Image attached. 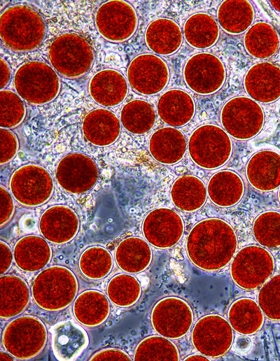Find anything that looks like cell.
<instances>
[{
  "instance_id": "obj_1",
  "label": "cell",
  "mask_w": 280,
  "mask_h": 361,
  "mask_svg": "<svg viewBox=\"0 0 280 361\" xmlns=\"http://www.w3.org/2000/svg\"><path fill=\"white\" fill-rule=\"evenodd\" d=\"M237 238L232 227L226 221L211 218L194 225L188 234L186 250L190 260L204 271H218L233 258Z\"/></svg>"
},
{
  "instance_id": "obj_2",
  "label": "cell",
  "mask_w": 280,
  "mask_h": 361,
  "mask_svg": "<svg viewBox=\"0 0 280 361\" xmlns=\"http://www.w3.org/2000/svg\"><path fill=\"white\" fill-rule=\"evenodd\" d=\"M0 34L4 45L14 52H29L42 43L46 25L41 15L25 5L7 8L1 15Z\"/></svg>"
},
{
  "instance_id": "obj_3",
  "label": "cell",
  "mask_w": 280,
  "mask_h": 361,
  "mask_svg": "<svg viewBox=\"0 0 280 361\" xmlns=\"http://www.w3.org/2000/svg\"><path fill=\"white\" fill-rule=\"evenodd\" d=\"M78 290L75 274L67 267L53 265L35 277L31 296L41 309L55 312L67 308L75 299Z\"/></svg>"
},
{
  "instance_id": "obj_4",
  "label": "cell",
  "mask_w": 280,
  "mask_h": 361,
  "mask_svg": "<svg viewBox=\"0 0 280 361\" xmlns=\"http://www.w3.org/2000/svg\"><path fill=\"white\" fill-rule=\"evenodd\" d=\"M48 331L38 318L27 315L18 317L5 327L1 342L15 359L27 360L38 356L45 348Z\"/></svg>"
},
{
  "instance_id": "obj_5",
  "label": "cell",
  "mask_w": 280,
  "mask_h": 361,
  "mask_svg": "<svg viewBox=\"0 0 280 361\" xmlns=\"http://www.w3.org/2000/svg\"><path fill=\"white\" fill-rule=\"evenodd\" d=\"M52 67L67 78H77L91 69L94 55L90 43L76 34H64L57 37L49 48Z\"/></svg>"
},
{
  "instance_id": "obj_6",
  "label": "cell",
  "mask_w": 280,
  "mask_h": 361,
  "mask_svg": "<svg viewBox=\"0 0 280 361\" xmlns=\"http://www.w3.org/2000/svg\"><path fill=\"white\" fill-rule=\"evenodd\" d=\"M232 143L228 134L215 125H204L192 133L188 141V153L200 167L215 169L229 160Z\"/></svg>"
},
{
  "instance_id": "obj_7",
  "label": "cell",
  "mask_w": 280,
  "mask_h": 361,
  "mask_svg": "<svg viewBox=\"0 0 280 361\" xmlns=\"http://www.w3.org/2000/svg\"><path fill=\"white\" fill-rule=\"evenodd\" d=\"M19 96L29 104L41 105L58 94L60 83L55 70L44 62L34 61L20 66L14 76Z\"/></svg>"
},
{
  "instance_id": "obj_8",
  "label": "cell",
  "mask_w": 280,
  "mask_h": 361,
  "mask_svg": "<svg viewBox=\"0 0 280 361\" xmlns=\"http://www.w3.org/2000/svg\"><path fill=\"white\" fill-rule=\"evenodd\" d=\"M264 120L261 106L246 97L230 99L223 105L220 112L223 129L238 140L255 137L262 129Z\"/></svg>"
},
{
  "instance_id": "obj_9",
  "label": "cell",
  "mask_w": 280,
  "mask_h": 361,
  "mask_svg": "<svg viewBox=\"0 0 280 361\" xmlns=\"http://www.w3.org/2000/svg\"><path fill=\"white\" fill-rule=\"evenodd\" d=\"M274 269L272 254L261 246L251 245L244 247L234 256L230 266V275L239 288L253 290L267 281Z\"/></svg>"
},
{
  "instance_id": "obj_10",
  "label": "cell",
  "mask_w": 280,
  "mask_h": 361,
  "mask_svg": "<svg viewBox=\"0 0 280 361\" xmlns=\"http://www.w3.org/2000/svg\"><path fill=\"white\" fill-rule=\"evenodd\" d=\"M14 198L22 205L36 207L51 197L54 184L49 172L38 164H29L15 170L10 180Z\"/></svg>"
},
{
  "instance_id": "obj_11",
  "label": "cell",
  "mask_w": 280,
  "mask_h": 361,
  "mask_svg": "<svg viewBox=\"0 0 280 361\" xmlns=\"http://www.w3.org/2000/svg\"><path fill=\"white\" fill-rule=\"evenodd\" d=\"M192 343L201 354L210 358L224 355L233 342V332L229 321L218 314L200 318L192 331Z\"/></svg>"
},
{
  "instance_id": "obj_12",
  "label": "cell",
  "mask_w": 280,
  "mask_h": 361,
  "mask_svg": "<svg viewBox=\"0 0 280 361\" xmlns=\"http://www.w3.org/2000/svg\"><path fill=\"white\" fill-rule=\"evenodd\" d=\"M95 23L97 31L106 41L118 43L130 38L135 32L138 18L134 8L120 0L108 1L98 8Z\"/></svg>"
},
{
  "instance_id": "obj_13",
  "label": "cell",
  "mask_w": 280,
  "mask_h": 361,
  "mask_svg": "<svg viewBox=\"0 0 280 361\" xmlns=\"http://www.w3.org/2000/svg\"><path fill=\"white\" fill-rule=\"evenodd\" d=\"M225 68L221 60L208 52L197 53L190 57L183 69V78L187 86L202 95L216 92L223 85Z\"/></svg>"
},
{
  "instance_id": "obj_14",
  "label": "cell",
  "mask_w": 280,
  "mask_h": 361,
  "mask_svg": "<svg viewBox=\"0 0 280 361\" xmlns=\"http://www.w3.org/2000/svg\"><path fill=\"white\" fill-rule=\"evenodd\" d=\"M151 324L160 335L169 339L185 336L193 322L190 305L177 297H167L158 301L151 311Z\"/></svg>"
},
{
  "instance_id": "obj_15",
  "label": "cell",
  "mask_w": 280,
  "mask_h": 361,
  "mask_svg": "<svg viewBox=\"0 0 280 361\" xmlns=\"http://www.w3.org/2000/svg\"><path fill=\"white\" fill-rule=\"evenodd\" d=\"M127 75L132 90L144 95L160 92L169 80L167 64L153 54H142L134 57L128 66Z\"/></svg>"
},
{
  "instance_id": "obj_16",
  "label": "cell",
  "mask_w": 280,
  "mask_h": 361,
  "mask_svg": "<svg viewBox=\"0 0 280 361\" xmlns=\"http://www.w3.org/2000/svg\"><path fill=\"white\" fill-rule=\"evenodd\" d=\"M98 174L95 162L80 153L64 156L56 168L59 185L72 194H82L91 190L97 183Z\"/></svg>"
},
{
  "instance_id": "obj_17",
  "label": "cell",
  "mask_w": 280,
  "mask_h": 361,
  "mask_svg": "<svg viewBox=\"0 0 280 361\" xmlns=\"http://www.w3.org/2000/svg\"><path fill=\"white\" fill-rule=\"evenodd\" d=\"M184 231L182 218L168 208H158L149 212L142 223V232L151 246L166 249L175 246Z\"/></svg>"
},
{
  "instance_id": "obj_18",
  "label": "cell",
  "mask_w": 280,
  "mask_h": 361,
  "mask_svg": "<svg viewBox=\"0 0 280 361\" xmlns=\"http://www.w3.org/2000/svg\"><path fill=\"white\" fill-rule=\"evenodd\" d=\"M79 224V218L73 209L64 205H55L43 213L39 228L47 241L64 244L76 236Z\"/></svg>"
},
{
  "instance_id": "obj_19",
  "label": "cell",
  "mask_w": 280,
  "mask_h": 361,
  "mask_svg": "<svg viewBox=\"0 0 280 361\" xmlns=\"http://www.w3.org/2000/svg\"><path fill=\"white\" fill-rule=\"evenodd\" d=\"M244 87L255 101H275L280 97V68L269 62L253 65L244 76Z\"/></svg>"
},
{
  "instance_id": "obj_20",
  "label": "cell",
  "mask_w": 280,
  "mask_h": 361,
  "mask_svg": "<svg viewBox=\"0 0 280 361\" xmlns=\"http://www.w3.org/2000/svg\"><path fill=\"white\" fill-rule=\"evenodd\" d=\"M50 332L52 353L59 361L75 360L90 342L85 330L71 320L56 323Z\"/></svg>"
},
{
  "instance_id": "obj_21",
  "label": "cell",
  "mask_w": 280,
  "mask_h": 361,
  "mask_svg": "<svg viewBox=\"0 0 280 361\" xmlns=\"http://www.w3.org/2000/svg\"><path fill=\"white\" fill-rule=\"evenodd\" d=\"M246 175L256 190L270 192L280 186V155L265 150L257 152L248 160Z\"/></svg>"
},
{
  "instance_id": "obj_22",
  "label": "cell",
  "mask_w": 280,
  "mask_h": 361,
  "mask_svg": "<svg viewBox=\"0 0 280 361\" xmlns=\"http://www.w3.org/2000/svg\"><path fill=\"white\" fill-rule=\"evenodd\" d=\"M89 92L97 104L104 107H113L123 101L128 92V84L120 72L104 69L91 78Z\"/></svg>"
},
{
  "instance_id": "obj_23",
  "label": "cell",
  "mask_w": 280,
  "mask_h": 361,
  "mask_svg": "<svg viewBox=\"0 0 280 361\" xmlns=\"http://www.w3.org/2000/svg\"><path fill=\"white\" fill-rule=\"evenodd\" d=\"M83 132L85 139L92 144L99 147L108 146L118 139L120 123L111 111L97 108L85 116Z\"/></svg>"
},
{
  "instance_id": "obj_24",
  "label": "cell",
  "mask_w": 280,
  "mask_h": 361,
  "mask_svg": "<svg viewBox=\"0 0 280 361\" xmlns=\"http://www.w3.org/2000/svg\"><path fill=\"white\" fill-rule=\"evenodd\" d=\"M17 267L27 272L43 269L51 260L52 250L45 238L27 235L20 239L13 249Z\"/></svg>"
},
{
  "instance_id": "obj_25",
  "label": "cell",
  "mask_w": 280,
  "mask_h": 361,
  "mask_svg": "<svg viewBox=\"0 0 280 361\" xmlns=\"http://www.w3.org/2000/svg\"><path fill=\"white\" fill-rule=\"evenodd\" d=\"M195 111L193 99L182 90H169L158 100V112L160 119L172 127H182L188 123Z\"/></svg>"
},
{
  "instance_id": "obj_26",
  "label": "cell",
  "mask_w": 280,
  "mask_h": 361,
  "mask_svg": "<svg viewBox=\"0 0 280 361\" xmlns=\"http://www.w3.org/2000/svg\"><path fill=\"white\" fill-rule=\"evenodd\" d=\"M153 157L163 164H174L182 160L186 150L184 135L178 129L167 127L155 131L149 140Z\"/></svg>"
},
{
  "instance_id": "obj_27",
  "label": "cell",
  "mask_w": 280,
  "mask_h": 361,
  "mask_svg": "<svg viewBox=\"0 0 280 361\" xmlns=\"http://www.w3.org/2000/svg\"><path fill=\"white\" fill-rule=\"evenodd\" d=\"M0 292V316L2 319L14 318L29 306L31 292L27 282L18 276H1Z\"/></svg>"
},
{
  "instance_id": "obj_28",
  "label": "cell",
  "mask_w": 280,
  "mask_h": 361,
  "mask_svg": "<svg viewBox=\"0 0 280 361\" xmlns=\"http://www.w3.org/2000/svg\"><path fill=\"white\" fill-rule=\"evenodd\" d=\"M145 41L148 48L156 54L169 55L181 45L183 34L178 24L168 18H158L146 28Z\"/></svg>"
},
{
  "instance_id": "obj_29",
  "label": "cell",
  "mask_w": 280,
  "mask_h": 361,
  "mask_svg": "<svg viewBox=\"0 0 280 361\" xmlns=\"http://www.w3.org/2000/svg\"><path fill=\"white\" fill-rule=\"evenodd\" d=\"M73 313L81 325L97 327L104 323L110 314L109 299L104 293L97 290L83 291L75 299Z\"/></svg>"
},
{
  "instance_id": "obj_30",
  "label": "cell",
  "mask_w": 280,
  "mask_h": 361,
  "mask_svg": "<svg viewBox=\"0 0 280 361\" xmlns=\"http://www.w3.org/2000/svg\"><path fill=\"white\" fill-rule=\"evenodd\" d=\"M153 257L152 250L147 241L138 236H130L118 245L115 260L119 268L130 274L146 270Z\"/></svg>"
},
{
  "instance_id": "obj_31",
  "label": "cell",
  "mask_w": 280,
  "mask_h": 361,
  "mask_svg": "<svg viewBox=\"0 0 280 361\" xmlns=\"http://www.w3.org/2000/svg\"><path fill=\"white\" fill-rule=\"evenodd\" d=\"M207 192L210 200L220 207H230L237 204L244 193V185L241 177L230 170L220 171L210 178Z\"/></svg>"
},
{
  "instance_id": "obj_32",
  "label": "cell",
  "mask_w": 280,
  "mask_h": 361,
  "mask_svg": "<svg viewBox=\"0 0 280 361\" xmlns=\"http://www.w3.org/2000/svg\"><path fill=\"white\" fill-rule=\"evenodd\" d=\"M227 318L232 329L242 335L255 334L264 323V313L259 304L248 297L233 302L228 309Z\"/></svg>"
},
{
  "instance_id": "obj_33",
  "label": "cell",
  "mask_w": 280,
  "mask_h": 361,
  "mask_svg": "<svg viewBox=\"0 0 280 361\" xmlns=\"http://www.w3.org/2000/svg\"><path fill=\"white\" fill-rule=\"evenodd\" d=\"M207 190L204 183L197 177L185 175L173 183L171 197L179 209L192 212L201 208L206 200Z\"/></svg>"
},
{
  "instance_id": "obj_34",
  "label": "cell",
  "mask_w": 280,
  "mask_h": 361,
  "mask_svg": "<svg viewBox=\"0 0 280 361\" xmlns=\"http://www.w3.org/2000/svg\"><path fill=\"white\" fill-rule=\"evenodd\" d=\"M254 17L253 8L248 1H224L217 11L218 23L230 34H239L246 31L252 24Z\"/></svg>"
},
{
  "instance_id": "obj_35",
  "label": "cell",
  "mask_w": 280,
  "mask_h": 361,
  "mask_svg": "<svg viewBox=\"0 0 280 361\" xmlns=\"http://www.w3.org/2000/svg\"><path fill=\"white\" fill-rule=\"evenodd\" d=\"M183 35L192 48L205 49L213 46L219 37V27L214 18L204 13L190 16L183 26Z\"/></svg>"
},
{
  "instance_id": "obj_36",
  "label": "cell",
  "mask_w": 280,
  "mask_h": 361,
  "mask_svg": "<svg viewBox=\"0 0 280 361\" xmlns=\"http://www.w3.org/2000/svg\"><path fill=\"white\" fill-rule=\"evenodd\" d=\"M246 51L252 57L264 59L274 55L279 49V37L274 28L266 22L251 26L244 37Z\"/></svg>"
},
{
  "instance_id": "obj_37",
  "label": "cell",
  "mask_w": 280,
  "mask_h": 361,
  "mask_svg": "<svg viewBox=\"0 0 280 361\" xmlns=\"http://www.w3.org/2000/svg\"><path fill=\"white\" fill-rule=\"evenodd\" d=\"M156 119L153 106L148 102L135 99L126 104L121 111L120 121L129 132L144 134L153 127Z\"/></svg>"
},
{
  "instance_id": "obj_38",
  "label": "cell",
  "mask_w": 280,
  "mask_h": 361,
  "mask_svg": "<svg viewBox=\"0 0 280 361\" xmlns=\"http://www.w3.org/2000/svg\"><path fill=\"white\" fill-rule=\"evenodd\" d=\"M179 359L176 346L161 335L144 339L136 347L134 355L136 361H178Z\"/></svg>"
},
{
  "instance_id": "obj_39",
  "label": "cell",
  "mask_w": 280,
  "mask_h": 361,
  "mask_svg": "<svg viewBox=\"0 0 280 361\" xmlns=\"http://www.w3.org/2000/svg\"><path fill=\"white\" fill-rule=\"evenodd\" d=\"M106 294L112 304L118 307L127 308L139 299L141 286L136 277L128 274H119L109 281Z\"/></svg>"
},
{
  "instance_id": "obj_40",
  "label": "cell",
  "mask_w": 280,
  "mask_h": 361,
  "mask_svg": "<svg viewBox=\"0 0 280 361\" xmlns=\"http://www.w3.org/2000/svg\"><path fill=\"white\" fill-rule=\"evenodd\" d=\"M82 274L90 280H100L109 274L113 266L110 252L102 246H91L85 249L79 259Z\"/></svg>"
},
{
  "instance_id": "obj_41",
  "label": "cell",
  "mask_w": 280,
  "mask_h": 361,
  "mask_svg": "<svg viewBox=\"0 0 280 361\" xmlns=\"http://www.w3.org/2000/svg\"><path fill=\"white\" fill-rule=\"evenodd\" d=\"M253 232L262 246L280 247V213L267 211L258 215L253 222Z\"/></svg>"
},
{
  "instance_id": "obj_42",
  "label": "cell",
  "mask_w": 280,
  "mask_h": 361,
  "mask_svg": "<svg viewBox=\"0 0 280 361\" xmlns=\"http://www.w3.org/2000/svg\"><path fill=\"white\" fill-rule=\"evenodd\" d=\"M0 125L4 129L18 126L24 120L26 108L20 97L10 90L0 92Z\"/></svg>"
},
{
  "instance_id": "obj_43",
  "label": "cell",
  "mask_w": 280,
  "mask_h": 361,
  "mask_svg": "<svg viewBox=\"0 0 280 361\" xmlns=\"http://www.w3.org/2000/svg\"><path fill=\"white\" fill-rule=\"evenodd\" d=\"M258 302L266 317L280 320V274L272 276L262 286Z\"/></svg>"
},
{
  "instance_id": "obj_44",
  "label": "cell",
  "mask_w": 280,
  "mask_h": 361,
  "mask_svg": "<svg viewBox=\"0 0 280 361\" xmlns=\"http://www.w3.org/2000/svg\"><path fill=\"white\" fill-rule=\"evenodd\" d=\"M0 164L8 163L15 156L18 150V140L16 135L8 129L1 128Z\"/></svg>"
},
{
  "instance_id": "obj_45",
  "label": "cell",
  "mask_w": 280,
  "mask_h": 361,
  "mask_svg": "<svg viewBox=\"0 0 280 361\" xmlns=\"http://www.w3.org/2000/svg\"><path fill=\"white\" fill-rule=\"evenodd\" d=\"M15 212V204L9 192L0 186V227H3L12 219Z\"/></svg>"
},
{
  "instance_id": "obj_46",
  "label": "cell",
  "mask_w": 280,
  "mask_h": 361,
  "mask_svg": "<svg viewBox=\"0 0 280 361\" xmlns=\"http://www.w3.org/2000/svg\"><path fill=\"white\" fill-rule=\"evenodd\" d=\"M90 361H131L130 356L123 350L115 348H107L96 352L90 358Z\"/></svg>"
},
{
  "instance_id": "obj_47",
  "label": "cell",
  "mask_w": 280,
  "mask_h": 361,
  "mask_svg": "<svg viewBox=\"0 0 280 361\" xmlns=\"http://www.w3.org/2000/svg\"><path fill=\"white\" fill-rule=\"evenodd\" d=\"M0 275L3 276L10 269L14 257L10 246L3 241H0Z\"/></svg>"
},
{
  "instance_id": "obj_48",
  "label": "cell",
  "mask_w": 280,
  "mask_h": 361,
  "mask_svg": "<svg viewBox=\"0 0 280 361\" xmlns=\"http://www.w3.org/2000/svg\"><path fill=\"white\" fill-rule=\"evenodd\" d=\"M10 79V70L6 60L1 57L0 59V87L1 90L8 84Z\"/></svg>"
},
{
  "instance_id": "obj_49",
  "label": "cell",
  "mask_w": 280,
  "mask_h": 361,
  "mask_svg": "<svg viewBox=\"0 0 280 361\" xmlns=\"http://www.w3.org/2000/svg\"><path fill=\"white\" fill-rule=\"evenodd\" d=\"M184 361H208L209 358L204 355H191L186 357Z\"/></svg>"
},
{
  "instance_id": "obj_50",
  "label": "cell",
  "mask_w": 280,
  "mask_h": 361,
  "mask_svg": "<svg viewBox=\"0 0 280 361\" xmlns=\"http://www.w3.org/2000/svg\"><path fill=\"white\" fill-rule=\"evenodd\" d=\"M15 358L11 355L9 352L5 350V351H1L0 352V360L4 361H13Z\"/></svg>"
},
{
  "instance_id": "obj_51",
  "label": "cell",
  "mask_w": 280,
  "mask_h": 361,
  "mask_svg": "<svg viewBox=\"0 0 280 361\" xmlns=\"http://www.w3.org/2000/svg\"><path fill=\"white\" fill-rule=\"evenodd\" d=\"M270 3L274 10L280 13V1H270Z\"/></svg>"
},
{
  "instance_id": "obj_52",
  "label": "cell",
  "mask_w": 280,
  "mask_h": 361,
  "mask_svg": "<svg viewBox=\"0 0 280 361\" xmlns=\"http://www.w3.org/2000/svg\"><path fill=\"white\" fill-rule=\"evenodd\" d=\"M278 197H279V201L280 202V187H279V192H278Z\"/></svg>"
}]
</instances>
